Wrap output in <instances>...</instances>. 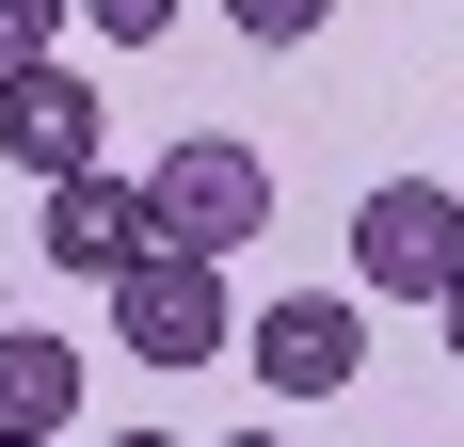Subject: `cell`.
<instances>
[{
  "mask_svg": "<svg viewBox=\"0 0 464 447\" xmlns=\"http://www.w3.org/2000/svg\"><path fill=\"white\" fill-rule=\"evenodd\" d=\"M240 352H256V384H273V400H336V384L369 367V319L336 304V288H288V304L240 319Z\"/></svg>",
  "mask_w": 464,
  "mask_h": 447,
  "instance_id": "cell-4",
  "label": "cell"
},
{
  "mask_svg": "<svg viewBox=\"0 0 464 447\" xmlns=\"http://www.w3.org/2000/svg\"><path fill=\"white\" fill-rule=\"evenodd\" d=\"M112 447H177V432H112Z\"/></svg>",
  "mask_w": 464,
  "mask_h": 447,
  "instance_id": "cell-12",
  "label": "cell"
},
{
  "mask_svg": "<svg viewBox=\"0 0 464 447\" xmlns=\"http://www.w3.org/2000/svg\"><path fill=\"white\" fill-rule=\"evenodd\" d=\"M0 447H16V432H0Z\"/></svg>",
  "mask_w": 464,
  "mask_h": 447,
  "instance_id": "cell-14",
  "label": "cell"
},
{
  "mask_svg": "<svg viewBox=\"0 0 464 447\" xmlns=\"http://www.w3.org/2000/svg\"><path fill=\"white\" fill-rule=\"evenodd\" d=\"M96 128H112V96H96L81 64H33V81H0V160H16L33 192L96 176Z\"/></svg>",
  "mask_w": 464,
  "mask_h": 447,
  "instance_id": "cell-5",
  "label": "cell"
},
{
  "mask_svg": "<svg viewBox=\"0 0 464 447\" xmlns=\"http://www.w3.org/2000/svg\"><path fill=\"white\" fill-rule=\"evenodd\" d=\"M432 319H449V352H464V271H449V304H432Z\"/></svg>",
  "mask_w": 464,
  "mask_h": 447,
  "instance_id": "cell-11",
  "label": "cell"
},
{
  "mask_svg": "<svg viewBox=\"0 0 464 447\" xmlns=\"http://www.w3.org/2000/svg\"><path fill=\"white\" fill-rule=\"evenodd\" d=\"M81 33H112V48H160V33H177V0H81Z\"/></svg>",
  "mask_w": 464,
  "mask_h": 447,
  "instance_id": "cell-10",
  "label": "cell"
},
{
  "mask_svg": "<svg viewBox=\"0 0 464 447\" xmlns=\"http://www.w3.org/2000/svg\"><path fill=\"white\" fill-rule=\"evenodd\" d=\"M64 415H81V352H64L48 319H16V336H0V432H16V447H64Z\"/></svg>",
  "mask_w": 464,
  "mask_h": 447,
  "instance_id": "cell-7",
  "label": "cell"
},
{
  "mask_svg": "<svg viewBox=\"0 0 464 447\" xmlns=\"http://www.w3.org/2000/svg\"><path fill=\"white\" fill-rule=\"evenodd\" d=\"M64 16H81V0H0V81H33V64H64Z\"/></svg>",
  "mask_w": 464,
  "mask_h": 447,
  "instance_id": "cell-8",
  "label": "cell"
},
{
  "mask_svg": "<svg viewBox=\"0 0 464 447\" xmlns=\"http://www.w3.org/2000/svg\"><path fill=\"white\" fill-rule=\"evenodd\" d=\"M225 336H240L225 256H144L129 288H112V352H144V367H208Z\"/></svg>",
  "mask_w": 464,
  "mask_h": 447,
  "instance_id": "cell-3",
  "label": "cell"
},
{
  "mask_svg": "<svg viewBox=\"0 0 464 447\" xmlns=\"http://www.w3.org/2000/svg\"><path fill=\"white\" fill-rule=\"evenodd\" d=\"M225 447H288V432H225Z\"/></svg>",
  "mask_w": 464,
  "mask_h": 447,
  "instance_id": "cell-13",
  "label": "cell"
},
{
  "mask_svg": "<svg viewBox=\"0 0 464 447\" xmlns=\"http://www.w3.org/2000/svg\"><path fill=\"white\" fill-rule=\"evenodd\" d=\"M449 271H464V176H384L369 208H353V288L449 304Z\"/></svg>",
  "mask_w": 464,
  "mask_h": 447,
  "instance_id": "cell-2",
  "label": "cell"
},
{
  "mask_svg": "<svg viewBox=\"0 0 464 447\" xmlns=\"http://www.w3.org/2000/svg\"><path fill=\"white\" fill-rule=\"evenodd\" d=\"M144 208H160V256H240V240L273 224V160L240 128H177L144 160Z\"/></svg>",
  "mask_w": 464,
  "mask_h": 447,
  "instance_id": "cell-1",
  "label": "cell"
},
{
  "mask_svg": "<svg viewBox=\"0 0 464 447\" xmlns=\"http://www.w3.org/2000/svg\"><path fill=\"white\" fill-rule=\"evenodd\" d=\"M160 256V208H144V176H64L48 192V271H96V288H129V271Z\"/></svg>",
  "mask_w": 464,
  "mask_h": 447,
  "instance_id": "cell-6",
  "label": "cell"
},
{
  "mask_svg": "<svg viewBox=\"0 0 464 447\" xmlns=\"http://www.w3.org/2000/svg\"><path fill=\"white\" fill-rule=\"evenodd\" d=\"M321 16H336V0H225V33H240V48H304Z\"/></svg>",
  "mask_w": 464,
  "mask_h": 447,
  "instance_id": "cell-9",
  "label": "cell"
}]
</instances>
